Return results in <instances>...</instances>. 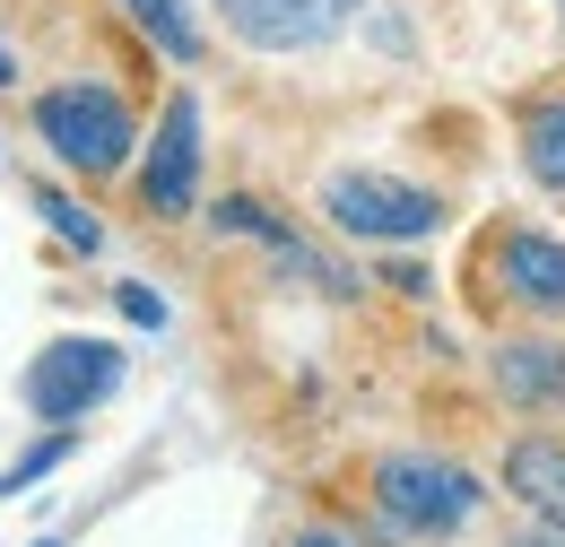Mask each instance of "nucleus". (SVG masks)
<instances>
[{
    "mask_svg": "<svg viewBox=\"0 0 565 547\" xmlns=\"http://www.w3.org/2000/svg\"><path fill=\"white\" fill-rule=\"evenodd\" d=\"M114 304H122V313H131V322H148V331H157V322H166V296H157V287H148V278H122V296H114Z\"/></svg>",
    "mask_w": 565,
    "mask_h": 547,
    "instance_id": "2eb2a0df",
    "label": "nucleus"
},
{
    "mask_svg": "<svg viewBox=\"0 0 565 547\" xmlns=\"http://www.w3.org/2000/svg\"><path fill=\"white\" fill-rule=\"evenodd\" d=\"M114 392H122V347L114 340H53L18 383V400L44 426H87Z\"/></svg>",
    "mask_w": 565,
    "mask_h": 547,
    "instance_id": "39448f33",
    "label": "nucleus"
},
{
    "mask_svg": "<svg viewBox=\"0 0 565 547\" xmlns=\"http://www.w3.org/2000/svg\"><path fill=\"white\" fill-rule=\"evenodd\" d=\"M35 547H53V539H35Z\"/></svg>",
    "mask_w": 565,
    "mask_h": 547,
    "instance_id": "aec40b11",
    "label": "nucleus"
},
{
    "mask_svg": "<svg viewBox=\"0 0 565 547\" xmlns=\"http://www.w3.org/2000/svg\"><path fill=\"white\" fill-rule=\"evenodd\" d=\"M35 139L53 148L62 174L114 183V174H131V157H140V114H131V96H114L105 78H53V87L35 96Z\"/></svg>",
    "mask_w": 565,
    "mask_h": 547,
    "instance_id": "f03ea898",
    "label": "nucleus"
},
{
    "mask_svg": "<svg viewBox=\"0 0 565 547\" xmlns=\"http://www.w3.org/2000/svg\"><path fill=\"white\" fill-rule=\"evenodd\" d=\"M322 217H331V235H349V244L401 253V244H426V235L444 226V192H426V183H409V174L340 165V174L322 183Z\"/></svg>",
    "mask_w": 565,
    "mask_h": 547,
    "instance_id": "20e7f679",
    "label": "nucleus"
},
{
    "mask_svg": "<svg viewBox=\"0 0 565 547\" xmlns=\"http://www.w3.org/2000/svg\"><path fill=\"white\" fill-rule=\"evenodd\" d=\"M114 9H122V18H131V26H140L148 44H157V53H166V62H201V53H210V26H201V18H192V0H114Z\"/></svg>",
    "mask_w": 565,
    "mask_h": 547,
    "instance_id": "9b49d317",
    "label": "nucleus"
},
{
    "mask_svg": "<svg viewBox=\"0 0 565 547\" xmlns=\"http://www.w3.org/2000/svg\"><path fill=\"white\" fill-rule=\"evenodd\" d=\"M495 547H565V530H548V522H531V513H522V522H513Z\"/></svg>",
    "mask_w": 565,
    "mask_h": 547,
    "instance_id": "dca6fc26",
    "label": "nucleus"
},
{
    "mask_svg": "<svg viewBox=\"0 0 565 547\" xmlns=\"http://www.w3.org/2000/svg\"><path fill=\"white\" fill-rule=\"evenodd\" d=\"M210 9L253 53H313V44H331L349 26L356 0H210Z\"/></svg>",
    "mask_w": 565,
    "mask_h": 547,
    "instance_id": "0eeeda50",
    "label": "nucleus"
},
{
    "mask_svg": "<svg viewBox=\"0 0 565 547\" xmlns=\"http://www.w3.org/2000/svg\"><path fill=\"white\" fill-rule=\"evenodd\" d=\"M495 470H504V495H513L531 522L565 530V435H513Z\"/></svg>",
    "mask_w": 565,
    "mask_h": 547,
    "instance_id": "1a4fd4ad",
    "label": "nucleus"
},
{
    "mask_svg": "<svg viewBox=\"0 0 565 547\" xmlns=\"http://www.w3.org/2000/svg\"><path fill=\"white\" fill-rule=\"evenodd\" d=\"M365 504L401 547H444L461 522H479L488 486L444 452H374L365 461Z\"/></svg>",
    "mask_w": 565,
    "mask_h": 547,
    "instance_id": "f257e3e1",
    "label": "nucleus"
},
{
    "mask_svg": "<svg viewBox=\"0 0 565 547\" xmlns=\"http://www.w3.org/2000/svg\"><path fill=\"white\" fill-rule=\"evenodd\" d=\"M513 131H522V174L565 201V96H531Z\"/></svg>",
    "mask_w": 565,
    "mask_h": 547,
    "instance_id": "9d476101",
    "label": "nucleus"
},
{
    "mask_svg": "<svg viewBox=\"0 0 565 547\" xmlns=\"http://www.w3.org/2000/svg\"><path fill=\"white\" fill-rule=\"evenodd\" d=\"M383 287H392V296H426V270H418V261H392V270H383Z\"/></svg>",
    "mask_w": 565,
    "mask_h": 547,
    "instance_id": "a211bd4d",
    "label": "nucleus"
},
{
    "mask_svg": "<svg viewBox=\"0 0 565 547\" xmlns=\"http://www.w3.org/2000/svg\"><path fill=\"white\" fill-rule=\"evenodd\" d=\"M279 547H356V539H349V530H331V522H296Z\"/></svg>",
    "mask_w": 565,
    "mask_h": 547,
    "instance_id": "f3484780",
    "label": "nucleus"
},
{
    "mask_svg": "<svg viewBox=\"0 0 565 547\" xmlns=\"http://www.w3.org/2000/svg\"><path fill=\"white\" fill-rule=\"evenodd\" d=\"M35 217H44V226H53L71 253H96V244H105V226L87 217V201H71L62 183H35Z\"/></svg>",
    "mask_w": 565,
    "mask_h": 547,
    "instance_id": "f8f14e48",
    "label": "nucleus"
},
{
    "mask_svg": "<svg viewBox=\"0 0 565 547\" xmlns=\"http://www.w3.org/2000/svg\"><path fill=\"white\" fill-rule=\"evenodd\" d=\"M131 192H140V208L166 217V226L201 208V96H192V87L166 96V114H157V131H148V148H140Z\"/></svg>",
    "mask_w": 565,
    "mask_h": 547,
    "instance_id": "423d86ee",
    "label": "nucleus"
},
{
    "mask_svg": "<svg viewBox=\"0 0 565 547\" xmlns=\"http://www.w3.org/2000/svg\"><path fill=\"white\" fill-rule=\"evenodd\" d=\"M470 278H479L488 313L565 322V235H548V226H522V217L488 226L479 253H470Z\"/></svg>",
    "mask_w": 565,
    "mask_h": 547,
    "instance_id": "7ed1b4c3",
    "label": "nucleus"
},
{
    "mask_svg": "<svg viewBox=\"0 0 565 547\" xmlns=\"http://www.w3.org/2000/svg\"><path fill=\"white\" fill-rule=\"evenodd\" d=\"M210 226H217V235H253V244H287V235H296V226L270 217L253 192H217V201H210Z\"/></svg>",
    "mask_w": 565,
    "mask_h": 547,
    "instance_id": "ddd939ff",
    "label": "nucleus"
},
{
    "mask_svg": "<svg viewBox=\"0 0 565 547\" xmlns=\"http://www.w3.org/2000/svg\"><path fill=\"white\" fill-rule=\"evenodd\" d=\"M71 452H78V426H53V443H35L26 461H9V470H0V495H26V486L44 479V470H62Z\"/></svg>",
    "mask_w": 565,
    "mask_h": 547,
    "instance_id": "4468645a",
    "label": "nucleus"
},
{
    "mask_svg": "<svg viewBox=\"0 0 565 547\" xmlns=\"http://www.w3.org/2000/svg\"><path fill=\"white\" fill-rule=\"evenodd\" d=\"M18 87V53H9V35H0V96Z\"/></svg>",
    "mask_w": 565,
    "mask_h": 547,
    "instance_id": "6ab92c4d",
    "label": "nucleus"
},
{
    "mask_svg": "<svg viewBox=\"0 0 565 547\" xmlns=\"http://www.w3.org/2000/svg\"><path fill=\"white\" fill-rule=\"evenodd\" d=\"M488 383L504 409L522 417H565V340H495Z\"/></svg>",
    "mask_w": 565,
    "mask_h": 547,
    "instance_id": "6e6552de",
    "label": "nucleus"
}]
</instances>
